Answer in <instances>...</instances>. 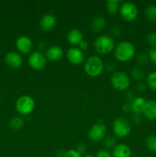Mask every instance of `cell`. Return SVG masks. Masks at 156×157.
Wrapping results in <instances>:
<instances>
[{"mask_svg":"<svg viewBox=\"0 0 156 157\" xmlns=\"http://www.w3.org/2000/svg\"><path fill=\"white\" fill-rule=\"evenodd\" d=\"M113 54L116 60L121 62H125L134 57L136 54V48L130 41H122L115 46Z\"/></svg>","mask_w":156,"mask_h":157,"instance_id":"1","label":"cell"},{"mask_svg":"<svg viewBox=\"0 0 156 157\" xmlns=\"http://www.w3.org/2000/svg\"><path fill=\"white\" fill-rule=\"evenodd\" d=\"M104 64L102 60L96 55L90 56L87 59L84 64V70L87 75L90 77H98L104 70Z\"/></svg>","mask_w":156,"mask_h":157,"instance_id":"2","label":"cell"},{"mask_svg":"<svg viewBox=\"0 0 156 157\" xmlns=\"http://www.w3.org/2000/svg\"><path fill=\"white\" fill-rule=\"evenodd\" d=\"M94 49L100 55H107L115 48V42L113 37L108 35L98 36L94 41Z\"/></svg>","mask_w":156,"mask_h":157,"instance_id":"3","label":"cell"},{"mask_svg":"<svg viewBox=\"0 0 156 157\" xmlns=\"http://www.w3.org/2000/svg\"><path fill=\"white\" fill-rule=\"evenodd\" d=\"M35 107V100L29 95H21L17 99L15 109L21 115H28Z\"/></svg>","mask_w":156,"mask_h":157,"instance_id":"4","label":"cell"},{"mask_svg":"<svg viewBox=\"0 0 156 157\" xmlns=\"http://www.w3.org/2000/svg\"><path fill=\"white\" fill-rule=\"evenodd\" d=\"M111 84L116 90H126L130 85V78L123 71H116L110 78Z\"/></svg>","mask_w":156,"mask_h":157,"instance_id":"5","label":"cell"},{"mask_svg":"<svg viewBox=\"0 0 156 157\" xmlns=\"http://www.w3.org/2000/svg\"><path fill=\"white\" fill-rule=\"evenodd\" d=\"M113 130L118 137H126L131 132V125L126 118L118 117L113 121Z\"/></svg>","mask_w":156,"mask_h":157,"instance_id":"6","label":"cell"},{"mask_svg":"<svg viewBox=\"0 0 156 157\" xmlns=\"http://www.w3.org/2000/svg\"><path fill=\"white\" fill-rule=\"evenodd\" d=\"M119 13L124 20L128 21H134L136 19L139 13L138 7L132 2H125L119 8Z\"/></svg>","mask_w":156,"mask_h":157,"instance_id":"7","label":"cell"},{"mask_svg":"<svg viewBox=\"0 0 156 157\" xmlns=\"http://www.w3.org/2000/svg\"><path fill=\"white\" fill-rule=\"evenodd\" d=\"M28 61L32 68L40 71L46 67L47 59L46 55H44L42 52L40 51H35L29 55Z\"/></svg>","mask_w":156,"mask_h":157,"instance_id":"8","label":"cell"},{"mask_svg":"<svg viewBox=\"0 0 156 157\" xmlns=\"http://www.w3.org/2000/svg\"><path fill=\"white\" fill-rule=\"evenodd\" d=\"M106 134V127L102 123H97L94 124L89 130L87 136L93 142H99L105 137Z\"/></svg>","mask_w":156,"mask_h":157,"instance_id":"9","label":"cell"},{"mask_svg":"<svg viewBox=\"0 0 156 157\" xmlns=\"http://www.w3.org/2000/svg\"><path fill=\"white\" fill-rule=\"evenodd\" d=\"M67 58L71 64L78 65L84 62V54L80 48H70L67 52Z\"/></svg>","mask_w":156,"mask_h":157,"instance_id":"10","label":"cell"},{"mask_svg":"<svg viewBox=\"0 0 156 157\" xmlns=\"http://www.w3.org/2000/svg\"><path fill=\"white\" fill-rule=\"evenodd\" d=\"M15 47L21 53L28 54L33 48V41L28 36L21 35L15 41Z\"/></svg>","mask_w":156,"mask_h":157,"instance_id":"11","label":"cell"},{"mask_svg":"<svg viewBox=\"0 0 156 157\" xmlns=\"http://www.w3.org/2000/svg\"><path fill=\"white\" fill-rule=\"evenodd\" d=\"M5 62L12 68H18L23 64V58L16 52H9L5 56Z\"/></svg>","mask_w":156,"mask_h":157,"instance_id":"12","label":"cell"},{"mask_svg":"<svg viewBox=\"0 0 156 157\" xmlns=\"http://www.w3.org/2000/svg\"><path fill=\"white\" fill-rule=\"evenodd\" d=\"M57 24L56 17L52 14H46L39 21V26L44 32H50Z\"/></svg>","mask_w":156,"mask_h":157,"instance_id":"13","label":"cell"},{"mask_svg":"<svg viewBox=\"0 0 156 157\" xmlns=\"http://www.w3.org/2000/svg\"><path fill=\"white\" fill-rule=\"evenodd\" d=\"M46 58L50 61H58L64 56V50L58 45H52L46 52Z\"/></svg>","mask_w":156,"mask_h":157,"instance_id":"14","label":"cell"},{"mask_svg":"<svg viewBox=\"0 0 156 157\" xmlns=\"http://www.w3.org/2000/svg\"><path fill=\"white\" fill-rule=\"evenodd\" d=\"M132 150L128 145L125 144H116L113 149L112 156L113 157H131Z\"/></svg>","mask_w":156,"mask_h":157,"instance_id":"15","label":"cell"},{"mask_svg":"<svg viewBox=\"0 0 156 157\" xmlns=\"http://www.w3.org/2000/svg\"><path fill=\"white\" fill-rule=\"evenodd\" d=\"M142 113L149 121L156 120V101H146Z\"/></svg>","mask_w":156,"mask_h":157,"instance_id":"16","label":"cell"},{"mask_svg":"<svg viewBox=\"0 0 156 157\" xmlns=\"http://www.w3.org/2000/svg\"><path fill=\"white\" fill-rule=\"evenodd\" d=\"M84 35L80 30L78 29H72L69 31L67 34V41L72 45H79L80 43L83 41Z\"/></svg>","mask_w":156,"mask_h":157,"instance_id":"17","label":"cell"},{"mask_svg":"<svg viewBox=\"0 0 156 157\" xmlns=\"http://www.w3.org/2000/svg\"><path fill=\"white\" fill-rule=\"evenodd\" d=\"M146 101L143 97H136L135 99L130 103L131 104V110L134 114L140 115L143 112L144 107H145Z\"/></svg>","mask_w":156,"mask_h":157,"instance_id":"18","label":"cell"},{"mask_svg":"<svg viewBox=\"0 0 156 157\" xmlns=\"http://www.w3.org/2000/svg\"><path fill=\"white\" fill-rule=\"evenodd\" d=\"M105 26L106 19L103 16H101V15H97V16L94 17L90 23V29L95 32H100L105 28Z\"/></svg>","mask_w":156,"mask_h":157,"instance_id":"19","label":"cell"},{"mask_svg":"<svg viewBox=\"0 0 156 157\" xmlns=\"http://www.w3.org/2000/svg\"><path fill=\"white\" fill-rule=\"evenodd\" d=\"M119 0H107L106 2V9L109 14L114 15L117 13L119 9Z\"/></svg>","mask_w":156,"mask_h":157,"instance_id":"20","label":"cell"},{"mask_svg":"<svg viewBox=\"0 0 156 157\" xmlns=\"http://www.w3.org/2000/svg\"><path fill=\"white\" fill-rule=\"evenodd\" d=\"M24 125V120L21 117H14L9 121V127L13 130H18Z\"/></svg>","mask_w":156,"mask_h":157,"instance_id":"21","label":"cell"},{"mask_svg":"<svg viewBox=\"0 0 156 157\" xmlns=\"http://www.w3.org/2000/svg\"><path fill=\"white\" fill-rule=\"evenodd\" d=\"M147 18L152 21H156V4H149L145 9Z\"/></svg>","mask_w":156,"mask_h":157,"instance_id":"22","label":"cell"},{"mask_svg":"<svg viewBox=\"0 0 156 157\" xmlns=\"http://www.w3.org/2000/svg\"><path fill=\"white\" fill-rule=\"evenodd\" d=\"M147 85L151 90L156 92V71H151L148 75L146 78Z\"/></svg>","mask_w":156,"mask_h":157,"instance_id":"23","label":"cell"},{"mask_svg":"<svg viewBox=\"0 0 156 157\" xmlns=\"http://www.w3.org/2000/svg\"><path fill=\"white\" fill-rule=\"evenodd\" d=\"M131 75L133 79H135L136 81H141L144 79L145 78V72L140 67H136L132 69L131 71Z\"/></svg>","mask_w":156,"mask_h":157,"instance_id":"24","label":"cell"},{"mask_svg":"<svg viewBox=\"0 0 156 157\" xmlns=\"http://www.w3.org/2000/svg\"><path fill=\"white\" fill-rule=\"evenodd\" d=\"M145 144L148 150L151 152H156V136L155 135H150L145 140Z\"/></svg>","mask_w":156,"mask_h":157,"instance_id":"25","label":"cell"},{"mask_svg":"<svg viewBox=\"0 0 156 157\" xmlns=\"http://www.w3.org/2000/svg\"><path fill=\"white\" fill-rule=\"evenodd\" d=\"M136 60L137 62L139 63L140 65H145L149 61V57L147 54L145 53H139V55L136 56Z\"/></svg>","mask_w":156,"mask_h":157,"instance_id":"26","label":"cell"},{"mask_svg":"<svg viewBox=\"0 0 156 157\" xmlns=\"http://www.w3.org/2000/svg\"><path fill=\"white\" fill-rule=\"evenodd\" d=\"M148 44L152 48H156V32H151L147 35Z\"/></svg>","mask_w":156,"mask_h":157,"instance_id":"27","label":"cell"},{"mask_svg":"<svg viewBox=\"0 0 156 157\" xmlns=\"http://www.w3.org/2000/svg\"><path fill=\"white\" fill-rule=\"evenodd\" d=\"M104 146L106 149H113L116 146V139L113 136H108L104 140Z\"/></svg>","mask_w":156,"mask_h":157,"instance_id":"28","label":"cell"},{"mask_svg":"<svg viewBox=\"0 0 156 157\" xmlns=\"http://www.w3.org/2000/svg\"><path fill=\"white\" fill-rule=\"evenodd\" d=\"M64 157H82L76 150H69L65 152Z\"/></svg>","mask_w":156,"mask_h":157,"instance_id":"29","label":"cell"},{"mask_svg":"<svg viewBox=\"0 0 156 157\" xmlns=\"http://www.w3.org/2000/svg\"><path fill=\"white\" fill-rule=\"evenodd\" d=\"M96 157H113L112 156V153L109 151L108 150H99L96 153Z\"/></svg>","mask_w":156,"mask_h":157,"instance_id":"30","label":"cell"},{"mask_svg":"<svg viewBox=\"0 0 156 157\" xmlns=\"http://www.w3.org/2000/svg\"><path fill=\"white\" fill-rule=\"evenodd\" d=\"M110 33H111L112 36L113 37H119V35H121V33H122V30H121V29L119 27H118V26H113V28L111 29V30H110Z\"/></svg>","mask_w":156,"mask_h":157,"instance_id":"31","label":"cell"},{"mask_svg":"<svg viewBox=\"0 0 156 157\" xmlns=\"http://www.w3.org/2000/svg\"><path fill=\"white\" fill-rule=\"evenodd\" d=\"M125 97L127 102L128 103H131L135 99V95L132 90H126L125 92Z\"/></svg>","mask_w":156,"mask_h":157,"instance_id":"32","label":"cell"},{"mask_svg":"<svg viewBox=\"0 0 156 157\" xmlns=\"http://www.w3.org/2000/svg\"><path fill=\"white\" fill-rule=\"evenodd\" d=\"M149 59L151 60L152 62H154L156 61V48H152L148 52V54Z\"/></svg>","mask_w":156,"mask_h":157,"instance_id":"33","label":"cell"},{"mask_svg":"<svg viewBox=\"0 0 156 157\" xmlns=\"http://www.w3.org/2000/svg\"><path fill=\"white\" fill-rule=\"evenodd\" d=\"M86 150H87V148H86V145H85V144H79L77 146H76V151H77L78 153H79L80 155H82L83 153H85Z\"/></svg>","mask_w":156,"mask_h":157,"instance_id":"34","label":"cell"},{"mask_svg":"<svg viewBox=\"0 0 156 157\" xmlns=\"http://www.w3.org/2000/svg\"><path fill=\"white\" fill-rule=\"evenodd\" d=\"M79 47H80V49H81L82 51L87 50V49L89 48L88 41H86V40H83V41L80 43Z\"/></svg>","mask_w":156,"mask_h":157,"instance_id":"35","label":"cell"},{"mask_svg":"<svg viewBox=\"0 0 156 157\" xmlns=\"http://www.w3.org/2000/svg\"><path fill=\"white\" fill-rule=\"evenodd\" d=\"M122 110L125 113H129V112H132L131 110V104L128 102L124 103L123 105H122Z\"/></svg>","mask_w":156,"mask_h":157,"instance_id":"36","label":"cell"},{"mask_svg":"<svg viewBox=\"0 0 156 157\" xmlns=\"http://www.w3.org/2000/svg\"><path fill=\"white\" fill-rule=\"evenodd\" d=\"M136 89H137L138 91L143 92L146 89V85L143 82H139L136 86Z\"/></svg>","mask_w":156,"mask_h":157,"instance_id":"37","label":"cell"},{"mask_svg":"<svg viewBox=\"0 0 156 157\" xmlns=\"http://www.w3.org/2000/svg\"><path fill=\"white\" fill-rule=\"evenodd\" d=\"M132 121L135 124H140L141 121H142V119L140 117V115L135 114L134 117H132Z\"/></svg>","mask_w":156,"mask_h":157,"instance_id":"38","label":"cell"},{"mask_svg":"<svg viewBox=\"0 0 156 157\" xmlns=\"http://www.w3.org/2000/svg\"><path fill=\"white\" fill-rule=\"evenodd\" d=\"M84 157H96V156H93V155H90V154H88V155H86V156H84Z\"/></svg>","mask_w":156,"mask_h":157,"instance_id":"39","label":"cell"},{"mask_svg":"<svg viewBox=\"0 0 156 157\" xmlns=\"http://www.w3.org/2000/svg\"><path fill=\"white\" fill-rule=\"evenodd\" d=\"M153 63H154V67H156V61H154V62H153Z\"/></svg>","mask_w":156,"mask_h":157,"instance_id":"40","label":"cell"},{"mask_svg":"<svg viewBox=\"0 0 156 157\" xmlns=\"http://www.w3.org/2000/svg\"><path fill=\"white\" fill-rule=\"evenodd\" d=\"M0 101H1V97H0Z\"/></svg>","mask_w":156,"mask_h":157,"instance_id":"41","label":"cell"}]
</instances>
